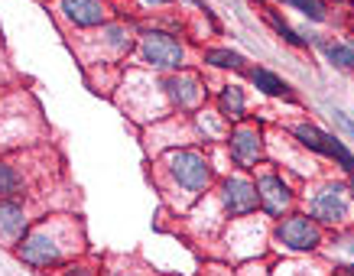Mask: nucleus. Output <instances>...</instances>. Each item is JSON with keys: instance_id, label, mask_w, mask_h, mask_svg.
<instances>
[{"instance_id": "nucleus-1", "label": "nucleus", "mask_w": 354, "mask_h": 276, "mask_svg": "<svg viewBox=\"0 0 354 276\" xmlns=\"http://www.w3.org/2000/svg\"><path fill=\"white\" fill-rule=\"evenodd\" d=\"M13 250H17L20 264H26L36 273H46V270L62 266L68 257H75L82 250V234L65 218H49V221H39L36 228H30Z\"/></svg>"}, {"instance_id": "nucleus-2", "label": "nucleus", "mask_w": 354, "mask_h": 276, "mask_svg": "<svg viewBox=\"0 0 354 276\" xmlns=\"http://www.w3.org/2000/svg\"><path fill=\"white\" fill-rule=\"evenodd\" d=\"M162 176H166V189L183 192L185 199H198L212 189L215 182V166L205 156L202 149L195 147H176L169 149L160 163Z\"/></svg>"}, {"instance_id": "nucleus-3", "label": "nucleus", "mask_w": 354, "mask_h": 276, "mask_svg": "<svg viewBox=\"0 0 354 276\" xmlns=\"http://www.w3.org/2000/svg\"><path fill=\"white\" fill-rule=\"evenodd\" d=\"M137 59L153 72H179L185 68V46L179 36L160 26H147L137 33Z\"/></svg>"}, {"instance_id": "nucleus-4", "label": "nucleus", "mask_w": 354, "mask_h": 276, "mask_svg": "<svg viewBox=\"0 0 354 276\" xmlns=\"http://www.w3.org/2000/svg\"><path fill=\"white\" fill-rule=\"evenodd\" d=\"M312 221L328 224V228H344L354 218V205H351V192L342 182H325L309 195V212Z\"/></svg>"}, {"instance_id": "nucleus-5", "label": "nucleus", "mask_w": 354, "mask_h": 276, "mask_svg": "<svg viewBox=\"0 0 354 276\" xmlns=\"http://www.w3.org/2000/svg\"><path fill=\"white\" fill-rule=\"evenodd\" d=\"M273 241H277L279 247L292 250V254H312V250L322 247L325 234H322V224L312 221L309 214L290 212L273 224Z\"/></svg>"}, {"instance_id": "nucleus-6", "label": "nucleus", "mask_w": 354, "mask_h": 276, "mask_svg": "<svg viewBox=\"0 0 354 276\" xmlns=\"http://www.w3.org/2000/svg\"><path fill=\"white\" fill-rule=\"evenodd\" d=\"M218 202L225 208L227 218H250L260 212V195L257 182L250 179L247 172H231L218 182Z\"/></svg>"}, {"instance_id": "nucleus-7", "label": "nucleus", "mask_w": 354, "mask_h": 276, "mask_svg": "<svg viewBox=\"0 0 354 276\" xmlns=\"http://www.w3.org/2000/svg\"><path fill=\"white\" fill-rule=\"evenodd\" d=\"M162 95H166L172 111H179V114H198L202 104L208 101V88H205V82L195 72L179 68V72L162 78Z\"/></svg>"}, {"instance_id": "nucleus-8", "label": "nucleus", "mask_w": 354, "mask_h": 276, "mask_svg": "<svg viewBox=\"0 0 354 276\" xmlns=\"http://www.w3.org/2000/svg\"><path fill=\"white\" fill-rule=\"evenodd\" d=\"M227 156L237 169H257L263 160V127L254 120H241L225 134Z\"/></svg>"}, {"instance_id": "nucleus-9", "label": "nucleus", "mask_w": 354, "mask_h": 276, "mask_svg": "<svg viewBox=\"0 0 354 276\" xmlns=\"http://www.w3.org/2000/svg\"><path fill=\"white\" fill-rule=\"evenodd\" d=\"M257 195H260V212L279 221L283 214L292 212V205H296V192L286 179H283V172L279 169H260L257 172Z\"/></svg>"}, {"instance_id": "nucleus-10", "label": "nucleus", "mask_w": 354, "mask_h": 276, "mask_svg": "<svg viewBox=\"0 0 354 276\" xmlns=\"http://www.w3.org/2000/svg\"><path fill=\"white\" fill-rule=\"evenodd\" d=\"M55 10H59V17H62L68 26H75V30H97V26H104V23L114 20L108 0H59Z\"/></svg>"}, {"instance_id": "nucleus-11", "label": "nucleus", "mask_w": 354, "mask_h": 276, "mask_svg": "<svg viewBox=\"0 0 354 276\" xmlns=\"http://www.w3.org/2000/svg\"><path fill=\"white\" fill-rule=\"evenodd\" d=\"M30 208L20 195H10V199H0V241L7 247H17L30 231Z\"/></svg>"}, {"instance_id": "nucleus-12", "label": "nucleus", "mask_w": 354, "mask_h": 276, "mask_svg": "<svg viewBox=\"0 0 354 276\" xmlns=\"http://www.w3.org/2000/svg\"><path fill=\"white\" fill-rule=\"evenodd\" d=\"M218 117L227 120V124H241L247 120V98H244V88L241 85H221L218 91Z\"/></svg>"}, {"instance_id": "nucleus-13", "label": "nucleus", "mask_w": 354, "mask_h": 276, "mask_svg": "<svg viewBox=\"0 0 354 276\" xmlns=\"http://www.w3.org/2000/svg\"><path fill=\"white\" fill-rule=\"evenodd\" d=\"M247 78H250V85L257 88L260 95L267 98H283V101H292V85L290 82H283L277 72H270V68H247Z\"/></svg>"}, {"instance_id": "nucleus-14", "label": "nucleus", "mask_w": 354, "mask_h": 276, "mask_svg": "<svg viewBox=\"0 0 354 276\" xmlns=\"http://www.w3.org/2000/svg\"><path fill=\"white\" fill-rule=\"evenodd\" d=\"M202 62L212 65V68H231V72H247V55L234 53V49H225V46H212L202 53Z\"/></svg>"}, {"instance_id": "nucleus-15", "label": "nucleus", "mask_w": 354, "mask_h": 276, "mask_svg": "<svg viewBox=\"0 0 354 276\" xmlns=\"http://www.w3.org/2000/svg\"><path fill=\"white\" fill-rule=\"evenodd\" d=\"M26 189V176L10 156H0V199H10V195H23Z\"/></svg>"}, {"instance_id": "nucleus-16", "label": "nucleus", "mask_w": 354, "mask_h": 276, "mask_svg": "<svg viewBox=\"0 0 354 276\" xmlns=\"http://www.w3.org/2000/svg\"><path fill=\"white\" fill-rule=\"evenodd\" d=\"M263 20H267L270 26H273V33H277L279 39H283V43H290L292 49H309V39H306L302 33L292 30L290 23H286L283 17H279L277 7H263Z\"/></svg>"}, {"instance_id": "nucleus-17", "label": "nucleus", "mask_w": 354, "mask_h": 276, "mask_svg": "<svg viewBox=\"0 0 354 276\" xmlns=\"http://www.w3.org/2000/svg\"><path fill=\"white\" fill-rule=\"evenodd\" d=\"M322 156H325V160H332L335 166H338L342 172H348V176L354 172V153H351L348 147H344V140H342V137H335V134H328V130H325Z\"/></svg>"}, {"instance_id": "nucleus-18", "label": "nucleus", "mask_w": 354, "mask_h": 276, "mask_svg": "<svg viewBox=\"0 0 354 276\" xmlns=\"http://www.w3.org/2000/svg\"><path fill=\"white\" fill-rule=\"evenodd\" d=\"M292 137H296V143H299L302 149L322 156V147H325V130L322 127H315V124H296V127H292Z\"/></svg>"}, {"instance_id": "nucleus-19", "label": "nucleus", "mask_w": 354, "mask_h": 276, "mask_svg": "<svg viewBox=\"0 0 354 276\" xmlns=\"http://www.w3.org/2000/svg\"><path fill=\"white\" fill-rule=\"evenodd\" d=\"M322 53L328 55V62H332L335 68L354 72V43H332V39H328V46H325Z\"/></svg>"}, {"instance_id": "nucleus-20", "label": "nucleus", "mask_w": 354, "mask_h": 276, "mask_svg": "<svg viewBox=\"0 0 354 276\" xmlns=\"http://www.w3.org/2000/svg\"><path fill=\"white\" fill-rule=\"evenodd\" d=\"M286 7H292V10H299L306 20L312 23H325L328 20V13H325V0H283Z\"/></svg>"}, {"instance_id": "nucleus-21", "label": "nucleus", "mask_w": 354, "mask_h": 276, "mask_svg": "<svg viewBox=\"0 0 354 276\" xmlns=\"http://www.w3.org/2000/svg\"><path fill=\"white\" fill-rule=\"evenodd\" d=\"M332 117H335V120H338V124L344 127V134H351V137H354V120H351V117L344 114V111H338V107L332 111Z\"/></svg>"}, {"instance_id": "nucleus-22", "label": "nucleus", "mask_w": 354, "mask_h": 276, "mask_svg": "<svg viewBox=\"0 0 354 276\" xmlns=\"http://www.w3.org/2000/svg\"><path fill=\"white\" fill-rule=\"evenodd\" d=\"M62 276H95V273H91L88 266H82V264H68V266H65V273H62Z\"/></svg>"}, {"instance_id": "nucleus-23", "label": "nucleus", "mask_w": 354, "mask_h": 276, "mask_svg": "<svg viewBox=\"0 0 354 276\" xmlns=\"http://www.w3.org/2000/svg\"><path fill=\"white\" fill-rule=\"evenodd\" d=\"M332 276H354V264H342V266H335V273Z\"/></svg>"}, {"instance_id": "nucleus-24", "label": "nucleus", "mask_w": 354, "mask_h": 276, "mask_svg": "<svg viewBox=\"0 0 354 276\" xmlns=\"http://www.w3.org/2000/svg\"><path fill=\"white\" fill-rule=\"evenodd\" d=\"M143 3H147V7H172L176 0H143Z\"/></svg>"}, {"instance_id": "nucleus-25", "label": "nucleus", "mask_w": 354, "mask_h": 276, "mask_svg": "<svg viewBox=\"0 0 354 276\" xmlns=\"http://www.w3.org/2000/svg\"><path fill=\"white\" fill-rule=\"evenodd\" d=\"M348 192H351V199H354V172H351V182H348Z\"/></svg>"}, {"instance_id": "nucleus-26", "label": "nucleus", "mask_w": 354, "mask_h": 276, "mask_svg": "<svg viewBox=\"0 0 354 276\" xmlns=\"http://www.w3.org/2000/svg\"><path fill=\"white\" fill-rule=\"evenodd\" d=\"M111 276H130V273H111Z\"/></svg>"}, {"instance_id": "nucleus-27", "label": "nucleus", "mask_w": 354, "mask_h": 276, "mask_svg": "<svg viewBox=\"0 0 354 276\" xmlns=\"http://www.w3.org/2000/svg\"><path fill=\"white\" fill-rule=\"evenodd\" d=\"M335 3H344V0H335Z\"/></svg>"}]
</instances>
